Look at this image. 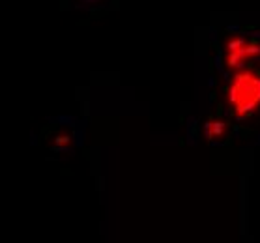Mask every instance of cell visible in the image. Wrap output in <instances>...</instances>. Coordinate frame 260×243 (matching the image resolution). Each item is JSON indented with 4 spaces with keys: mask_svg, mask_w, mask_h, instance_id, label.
<instances>
[{
    "mask_svg": "<svg viewBox=\"0 0 260 243\" xmlns=\"http://www.w3.org/2000/svg\"><path fill=\"white\" fill-rule=\"evenodd\" d=\"M226 105L238 118H245L260 109V73L240 70L226 86Z\"/></svg>",
    "mask_w": 260,
    "mask_h": 243,
    "instance_id": "cell-1",
    "label": "cell"
},
{
    "mask_svg": "<svg viewBox=\"0 0 260 243\" xmlns=\"http://www.w3.org/2000/svg\"><path fill=\"white\" fill-rule=\"evenodd\" d=\"M229 133V125L223 122V120H208L206 125H204V135H206L208 141H223Z\"/></svg>",
    "mask_w": 260,
    "mask_h": 243,
    "instance_id": "cell-3",
    "label": "cell"
},
{
    "mask_svg": "<svg viewBox=\"0 0 260 243\" xmlns=\"http://www.w3.org/2000/svg\"><path fill=\"white\" fill-rule=\"evenodd\" d=\"M260 58V42L247 36H231L225 43L223 62L229 70H243L249 62Z\"/></svg>",
    "mask_w": 260,
    "mask_h": 243,
    "instance_id": "cell-2",
    "label": "cell"
}]
</instances>
